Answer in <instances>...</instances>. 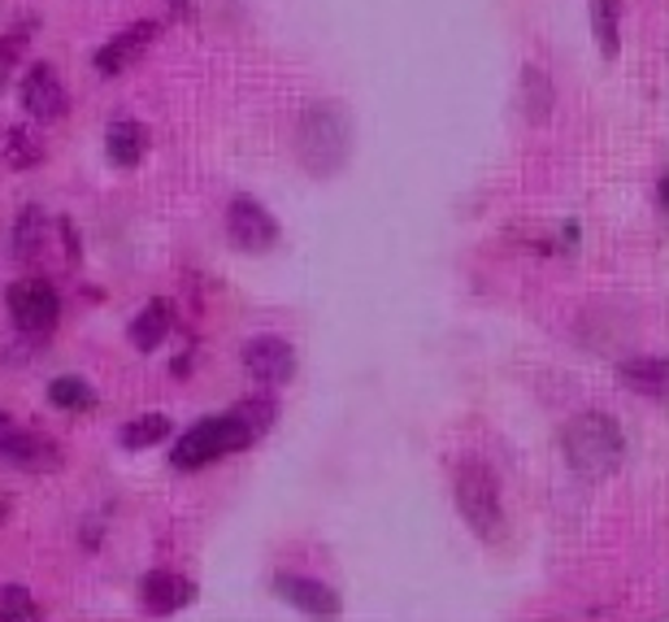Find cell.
<instances>
[{
	"label": "cell",
	"instance_id": "cell-1",
	"mask_svg": "<svg viewBox=\"0 0 669 622\" xmlns=\"http://www.w3.org/2000/svg\"><path fill=\"white\" fill-rule=\"evenodd\" d=\"M352 139H356L352 114L339 101H314L296 123V161L314 179H334L352 157Z\"/></svg>",
	"mask_w": 669,
	"mask_h": 622
},
{
	"label": "cell",
	"instance_id": "cell-2",
	"mask_svg": "<svg viewBox=\"0 0 669 622\" xmlns=\"http://www.w3.org/2000/svg\"><path fill=\"white\" fill-rule=\"evenodd\" d=\"M560 453L582 479H604L626 457V436L609 414H578L560 431Z\"/></svg>",
	"mask_w": 669,
	"mask_h": 622
},
{
	"label": "cell",
	"instance_id": "cell-3",
	"mask_svg": "<svg viewBox=\"0 0 669 622\" xmlns=\"http://www.w3.org/2000/svg\"><path fill=\"white\" fill-rule=\"evenodd\" d=\"M452 497H456V509H461L465 527H469L478 540H487V544L500 540V531H504V505H500V484H496V475L487 471V462L465 457V462L456 466Z\"/></svg>",
	"mask_w": 669,
	"mask_h": 622
},
{
	"label": "cell",
	"instance_id": "cell-4",
	"mask_svg": "<svg viewBox=\"0 0 669 622\" xmlns=\"http://www.w3.org/2000/svg\"><path fill=\"white\" fill-rule=\"evenodd\" d=\"M257 440H252V431L235 418V414H223V418H201L179 444H174V453H170V466L174 471H201V466H209V462H223L230 453H239V449H252Z\"/></svg>",
	"mask_w": 669,
	"mask_h": 622
},
{
	"label": "cell",
	"instance_id": "cell-5",
	"mask_svg": "<svg viewBox=\"0 0 669 622\" xmlns=\"http://www.w3.org/2000/svg\"><path fill=\"white\" fill-rule=\"evenodd\" d=\"M4 309H9V318H13V327L22 336L44 340L61 318V296H57V287L48 279H22V283H9Z\"/></svg>",
	"mask_w": 669,
	"mask_h": 622
},
{
	"label": "cell",
	"instance_id": "cell-6",
	"mask_svg": "<svg viewBox=\"0 0 669 622\" xmlns=\"http://www.w3.org/2000/svg\"><path fill=\"white\" fill-rule=\"evenodd\" d=\"M226 240L239 252H270L279 245V223L261 201L235 196L226 205Z\"/></svg>",
	"mask_w": 669,
	"mask_h": 622
},
{
	"label": "cell",
	"instance_id": "cell-7",
	"mask_svg": "<svg viewBox=\"0 0 669 622\" xmlns=\"http://www.w3.org/2000/svg\"><path fill=\"white\" fill-rule=\"evenodd\" d=\"M0 462L4 466H13V471H26V475H53V471H61V444L53 440V436H44V431H9L4 440H0Z\"/></svg>",
	"mask_w": 669,
	"mask_h": 622
},
{
	"label": "cell",
	"instance_id": "cell-8",
	"mask_svg": "<svg viewBox=\"0 0 669 622\" xmlns=\"http://www.w3.org/2000/svg\"><path fill=\"white\" fill-rule=\"evenodd\" d=\"M243 371L261 387H283L296 378V349L279 336H257L243 344Z\"/></svg>",
	"mask_w": 669,
	"mask_h": 622
},
{
	"label": "cell",
	"instance_id": "cell-9",
	"mask_svg": "<svg viewBox=\"0 0 669 622\" xmlns=\"http://www.w3.org/2000/svg\"><path fill=\"white\" fill-rule=\"evenodd\" d=\"M18 101H22V110L35 123H57L70 110V97H66V88H61V79H57L53 66H31V75L18 88Z\"/></svg>",
	"mask_w": 669,
	"mask_h": 622
},
{
	"label": "cell",
	"instance_id": "cell-10",
	"mask_svg": "<svg viewBox=\"0 0 669 622\" xmlns=\"http://www.w3.org/2000/svg\"><path fill=\"white\" fill-rule=\"evenodd\" d=\"M139 601H144L148 614H161V619L179 614L196 601V579L174 575V570H152V575L139 579Z\"/></svg>",
	"mask_w": 669,
	"mask_h": 622
},
{
	"label": "cell",
	"instance_id": "cell-11",
	"mask_svg": "<svg viewBox=\"0 0 669 622\" xmlns=\"http://www.w3.org/2000/svg\"><path fill=\"white\" fill-rule=\"evenodd\" d=\"M157 22H135V26H126L122 35H113L105 48H97V57H92V66L105 75V79H113V75H122V70H131L144 53H148V44L157 39Z\"/></svg>",
	"mask_w": 669,
	"mask_h": 622
},
{
	"label": "cell",
	"instance_id": "cell-12",
	"mask_svg": "<svg viewBox=\"0 0 669 622\" xmlns=\"http://www.w3.org/2000/svg\"><path fill=\"white\" fill-rule=\"evenodd\" d=\"M274 592H279L287 606H296V610H305V614H314V619H334V614L343 610V601H339L334 588L318 584V579H305V575H279V579H274Z\"/></svg>",
	"mask_w": 669,
	"mask_h": 622
},
{
	"label": "cell",
	"instance_id": "cell-13",
	"mask_svg": "<svg viewBox=\"0 0 669 622\" xmlns=\"http://www.w3.org/2000/svg\"><path fill=\"white\" fill-rule=\"evenodd\" d=\"M174 331V305L166 301V296H152L135 318H131V327H126V340L139 349V353H152V349H161V340Z\"/></svg>",
	"mask_w": 669,
	"mask_h": 622
},
{
	"label": "cell",
	"instance_id": "cell-14",
	"mask_svg": "<svg viewBox=\"0 0 669 622\" xmlns=\"http://www.w3.org/2000/svg\"><path fill=\"white\" fill-rule=\"evenodd\" d=\"M44 249H48V214L39 205H26L9 231V252H13V261L31 265L44 257Z\"/></svg>",
	"mask_w": 669,
	"mask_h": 622
},
{
	"label": "cell",
	"instance_id": "cell-15",
	"mask_svg": "<svg viewBox=\"0 0 669 622\" xmlns=\"http://www.w3.org/2000/svg\"><path fill=\"white\" fill-rule=\"evenodd\" d=\"M144 152H148V131H144V123H135V118L110 123V131H105V157H110L117 170H135L144 161Z\"/></svg>",
	"mask_w": 669,
	"mask_h": 622
},
{
	"label": "cell",
	"instance_id": "cell-16",
	"mask_svg": "<svg viewBox=\"0 0 669 622\" xmlns=\"http://www.w3.org/2000/svg\"><path fill=\"white\" fill-rule=\"evenodd\" d=\"M617 383L626 392H639L648 400H661L666 396V383H669V366L666 358H626L617 366Z\"/></svg>",
	"mask_w": 669,
	"mask_h": 622
},
{
	"label": "cell",
	"instance_id": "cell-17",
	"mask_svg": "<svg viewBox=\"0 0 669 622\" xmlns=\"http://www.w3.org/2000/svg\"><path fill=\"white\" fill-rule=\"evenodd\" d=\"M522 114H526V123L544 126L553 118V110H557V88H553V79L540 70V66H526L522 70Z\"/></svg>",
	"mask_w": 669,
	"mask_h": 622
},
{
	"label": "cell",
	"instance_id": "cell-18",
	"mask_svg": "<svg viewBox=\"0 0 669 622\" xmlns=\"http://www.w3.org/2000/svg\"><path fill=\"white\" fill-rule=\"evenodd\" d=\"M617 22H622V4H617V0H591V35H596L600 57H609V61L622 53V31H617Z\"/></svg>",
	"mask_w": 669,
	"mask_h": 622
},
{
	"label": "cell",
	"instance_id": "cell-19",
	"mask_svg": "<svg viewBox=\"0 0 669 622\" xmlns=\"http://www.w3.org/2000/svg\"><path fill=\"white\" fill-rule=\"evenodd\" d=\"M48 400H53L57 409H66V414H88V409H97V392H92V383L79 378V374H57V378L48 383Z\"/></svg>",
	"mask_w": 669,
	"mask_h": 622
},
{
	"label": "cell",
	"instance_id": "cell-20",
	"mask_svg": "<svg viewBox=\"0 0 669 622\" xmlns=\"http://www.w3.org/2000/svg\"><path fill=\"white\" fill-rule=\"evenodd\" d=\"M170 427H174V422H170L166 414H139V418H131V422L122 427V436H117V440H122V449H126V453H139V449L161 444V440L170 436Z\"/></svg>",
	"mask_w": 669,
	"mask_h": 622
},
{
	"label": "cell",
	"instance_id": "cell-21",
	"mask_svg": "<svg viewBox=\"0 0 669 622\" xmlns=\"http://www.w3.org/2000/svg\"><path fill=\"white\" fill-rule=\"evenodd\" d=\"M230 414L252 431V440H261L279 422V400H270V396H243V400L230 405Z\"/></svg>",
	"mask_w": 669,
	"mask_h": 622
},
{
	"label": "cell",
	"instance_id": "cell-22",
	"mask_svg": "<svg viewBox=\"0 0 669 622\" xmlns=\"http://www.w3.org/2000/svg\"><path fill=\"white\" fill-rule=\"evenodd\" d=\"M4 161H9L13 170H26V166L44 161V144H35V135H31L26 126H13V131L4 135Z\"/></svg>",
	"mask_w": 669,
	"mask_h": 622
},
{
	"label": "cell",
	"instance_id": "cell-23",
	"mask_svg": "<svg viewBox=\"0 0 669 622\" xmlns=\"http://www.w3.org/2000/svg\"><path fill=\"white\" fill-rule=\"evenodd\" d=\"M26 619H39V606H35L31 588L0 584V622H26Z\"/></svg>",
	"mask_w": 669,
	"mask_h": 622
},
{
	"label": "cell",
	"instance_id": "cell-24",
	"mask_svg": "<svg viewBox=\"0 0 669 622\" xmlns=\"http://www.w3.org/2000/svg\"><path fill=\"white\" fill-rule=\"evenodd\" d=\"M22 35H4L0 39V92L9 88V75H13V66H18V57H22Z\"/></svg>",
	"mask_w": 669,
	"mask_h": 622
},
{
	"label": "cell",
	"instance_id": "cell-25",
	"mask_svg": "<svg viewBox=\"0 0 669 622\" xmlns=\"http://www.w3.org/2000/svg\"><path fill=\"white\" fill-rule=\"evenodd\" d=\"M170 13H174V18H192L196 9H192V0H174V4H170Z\"/></svg>",
	"mask_w": 669,
	"mask_h": 622
},
{
	"label": "cell",
	"instance_id": "cell-26",
	"mask_svg": "<svg viewBox=\"0 0 669 622\" xmlns=\"http://www.w3.org/2000/svg\"><path fill=\"white\" fill-rule=\"evenodd\" d=\"M9 431H13V418H9V414H4V409H0V440H4V436H9Z\"/></svg>",
	"mask_w": 669,
	"mask_h": 622
}]
</instances>
